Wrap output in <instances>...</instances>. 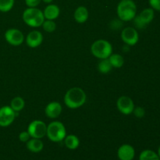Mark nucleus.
<instances>
[{
    "label": "nucleus",
    "instance_id": "1",
    "mask_svg": "<svg viewBox=\"0 0 160 160\" xmlns=\"http://www.w3.org/2000/svg\"><path fill=\"white\" fill-rule=\"evenodd\" d=\"M87 100V95L81 88L74 87L69 89L64 96V103L72 109H78L84 106Z\"/></svg>",
    "mask_w": 160,
    "mask_h": 160
},
{
    "label": "nucleus",
    "instance_id": "2",
    "mask_svg": "<svg viewBox=\"0 0 160 160\" xmlns=\"http://www.w3.org/2000/svg\"><path fill=\"white\" fill-rule=\"evenodd\" d=\"M117 16L122 21H131L137 15V6L133 0H121L117 9Z\"/></svg>",
    "mask_w": 160,
    "mask_h": 160
},
{
    "label": "nucleus",
    "instance_id": "3",
    "mask_svg": "<svg viewBox=\"0 0 160 160\" xmlns=\"http://www.w3.org/2000/svg\"><path fill=\"white\" fill-rule=\"evenodd\" d=\"M23 22L31 28H39L42 27L45 21L43 12L37 7L29 8L25 9L22 16Z\"/></svg>",
    "mask_w": 160,
    "mask_h": 160
},
{
    "label": "nucleus",
    "instance_id": "4",
    "mask_svg": "<svg viewBox=\"0 0 160 160\" xmlns=\"http://www.w3.org/2000/svg\"><path fill=\"white\" fill-rule=\"evenodd\" d=\"M91 52L92 55L98 59H108L112 53V46L108 41L99 39L93 42L91 46Z\"/></svg>",
    "mask_w": 160,
    "mask_h": 160
},
{
    "label": "nucleus",
    "instance_id": "5",
    "mask_svg": "<svg viewBox=\"0 0 160 160\" xmlns=\"http://www.w3.org/2000/svg\"><path fill=\"white\" fill-rule=\"evenodd\" d=\"M46 136L51 142H60L67 136V131L63 123L59 121H53L47 126Z\"/></svg>",
    "mask_w": 160,
    "mask_h": 160
},
{
    "label": "nucleus",
    "instance_id": "6",
    "mask_svg": "<svg viewBox=\"0 0 160 160\" xmlns=\"http://www.w3.org/2000/svg\"><path fill=\"white\" fill-rule=\"evenodd\" d=\"M46 131L47 125L42 120H34L28 127V132L32 138H43L46 136Z\"/></svg>",
    "mask_w": 160,
    "mask_h": 160
},
{
    "label": "nucleus",
    "instance_id": "7",
    "mask_svg": "<svg viewBox=\"0 0 160 160\" xmlns=\"http://www.w3.org/2000/svg\"><path fill=\"white\" fill-rule=\"evenodd\" d=\"M155 17V11L152 8H146L143 9L138 15H136L134 18V25L138 28H145L149 24Z\"/></svg>",
    "mask_w": 160,
    "mask_h": 160
},
{
    "label": "nucleus",
    "instance_id": "8",
    "mask_svg": "<svg viewBox=\"0 0 160 160\" xmlns=\"http://www.w3.org/2000/svg\"><path fill=\"white\" fill-rule=\"evenodd\" d=\"M16 118V112L10 106H5L0 108V127L6 128L13 123Z\"/></svg>",
    "mask_w": 160,
    "mask_h": 160
},
{
    "label": "nucleus",
    "instance_id": "9",
    "mask_svg": "<svg viewBox=\"0 0 160 160\" xmlns=\"http://www.w3.org/2000/svg\"><path fill=\"white\" fill-rule=\"evenodd\" d=\"M5 39L9 45L19 46L23 44L24 41V35L20 30L17 28H10L5 33Z\"/></svg>",
    "mask_w": 160,
    "mask_h": 160
},
{
    "label": "nucleus",
    "instance_id": "10",
    "mask_svg": "<svg viewBox=\"0 0 160 160\" xmlns=\"http://www.w3.org/2000/svg\"><path fill=\"white\" fill-rule=\"evenodd\" d=\"M121 39L127 45L134 46L138 42L139 34L137 30L131 27L125 28L121 31Z\"/></svg>",
    "mask_w": 160,
    "mask_h": 160
},
{
    "label": "nucleus",
    "instance_id": "11",
    "mask_svg": "<svg viewBox=\"0 0 160 160\" xmlns=\"http://www.w3.org/2000/svg\"><path fill=\"white\" fill-rule=\"evenodd\" d=\"M117 106L118 110L123 115H130L133 113V111L135 107L133 100L130 97L125 95L120 96L117 99Z\"/></svg>",
    "mask_w": 160,
    "mask_h": 160
},
{
    "label": "nucleus",
    "instance_id": "12",
    "mask_svg": "<svg viewBox=\"0 0 160 160\" xmlns=\"http://www.w3.org/2000/svg\"><path fill=\"white\" fill-rule=\"evenodd\" d=\"M117 156L120 160H133L135 156V150L132 145L124 144L117 150Z\"/></svg>",
    "mask_w": 160,
    "mask_h": 160
},
{
    "label": "nucleus",
    "instance_id": "13",
    "mask_svg": "<svg viewBox=\"0 0 160 160\" xmlns=\"http://www.w3.org/2000/svg\"><path fill=\"white\" fill-rule=\"evenodd\" d=\"M43 42V35L39 31H32L27 35L26 43L30 48H37L40 46Z\"/></svg>",
    "mask_w": 160,
    "mask_h": 160
},
{
    "label": "nucleus",
    "instance_id": "14",
    "mask_svg": "<svg viewBox=\"0 0 160 160\" xmlns=\"http://www.w3.org/2000/svg\"><path fill=\"white\" fill-rule=\"evenodd\" d=\"M62 107L58 102H52L48 103L45 109V115L50 119H56L62 113Z\"/></svg>",
    "mask_w": 160,
    "mask_h": 160
},
{
    "label": "nucleus",
    "instance_id": "15",
    "mask_svg": "<svg viewBox=\"0 0 160 160\" xmlns=\"http://www.w3.org/2000/svg\"><path fill=\"white\" fill-rule=\"evenodd\" d=\"M59 13H60V9H59V6L55 4L48 5L43 11V14L45 20H56L59 17Z\"/></svg>",
    "mask_w": 160,
    "mask_h": 160
},
{
    "label": "nucleus",
    "instance_id": "16",
    "mask_svg": "<svg viewBox=\"0 0 160 160\" xmlns=\"http://www.w3.org/2000/svg\"><path fill=\"white\" fill-rule=\"evenodd\" d=\"M26 146L28 151L34 153H38L42 152V149L44 148V144L41 139L32 138H31V139H30L27 142Z\"/></svg>",
    "mask_w": 160,
    "mask_h": 160
},
{
    "label": "nucleus",
    "instance_id": "17",
    "mask_svg": "<svg viewBox=\"0 0 160 160\" xmlns=\"http://www.w3.org/2000/svg\"><path fill=\"white\" fill-rule=\"evenodd\" d=\"M88 10L85 6H79L75 10L73 17L76 22L79 23H84L88 19Z\"/></svg>",
    "mask_w": 160,
    "mask_h": 160
},
{
    "label": "nucleus",
    "instance_id": "18",
    "mask_svg": "<svg viewBox=\"0 0 160 160\" xmlns=\"http://www.w3.org/2000/svg\"><path fill=\"white\" fill-rule=\"evenodd\" d=\"M64 144L66 147L70 150H74L79 147L80 139L74 134H69L64 138Z\"/></svg>",
    "mask_w": 160,
    "mask_h": 160
},
{
    "label": "nucleus",
    "instance_id": "19",
    "mask_svg": "<svg viewBox=\"0 0 160 160\" xmlns=\"http://www.w3.org/2000/svg\"><path fill=\"white\" fill-rule=\"evenodd\" d=\"M25 106V101L22 97L17 96L14 97L10 102V107L15 111L16 112H20Z\"/></svg>",
    "mask_w": 160,
    "mask_h": 160
},
{
    "label": "nucleus",
    "instance_id": "20",
    "mask_svg": "<svg viewBox=\"0 0 160 160\" xmlns=\"http://www.w3.org/2000/svg\"><path fill=\"white\" fill-rule=\"evenodd\" d=\"M112 68H120L124 64V59L120 54H111L108 58Z\"/></svg>",
    "mask_w": 160,
    "mask_h": 160
},
{
    "label": "nucleus",
    "instance_id": "21",
    "mask_svg": "<svg viewBox=\"0 0 160 160\" xmlns=\"http://www.w3.org/2000/svg\"><path fill=\"white\" fill-rule=\"evenodd\" d=\"M139 160H160L159 156L154 151L150 149L144 150L139 156Z\"/></svg>",
    "mask_w": 160,
    "mask_h": 160
},
{
    "label": "nucleus",
    "instance_id": "22",
    "mask_svg": "<svg viewBox=\"0 0 160 160\" xmlns=\"http://www.w3.org/2000/svg\"><path fill=\"white\" fill-rule=\"evenodd\" d=\"M112 69V65H111L110 62H109V59H101L98 64V70L100 73H103V74H106V73H109L111 70Z\"/></svg>",
    "mask_w": 160,
    "mask_h": 160
},
{
    "label": "nucleus",
    "instance_id": "23",
    "mask_svg": "<svg viewBox=\"0 0 160 160\" xmlns=\"http://www.w3.org/2000/svg\"><path fill=\"white\" fill-rule=\"evenodd\" d=\"M15 0H0V11L7 12L12 9Z\"/></svg>",
    "mask_w": 160,
    "mask_h": 160
},
{
    "label": "nucleus",
    "instance_id": "24",
    "mask_svg": "<svg viewBox=\"0 0 160 160\" xmlns=\"http://www.w3.org/2000/svg\"><path fill=\"white\" fill-rule=\"evenodd\" d=\"M42 26L43 28L44 31L48 33L53 32L56 29V24L54 22V20H45V21L43 22Z\"/></svg>",
    "mask_w": 160,
    "mask_h": 160
},
{
    "label": "nucleus",
    "instance_id": "25",
    "mask_svg": "<svg viewBox=\"0 0 160 160\" xmlns=\"http://www.w3.org/2000/svg\"><path fill=\"white\" fill-rule=\"evenodd\" d=\"M133 113L134 114L137 118H143L145 115V110L144 108L141 107V106H137V107H134V111H133Z\"/></svg>",
    "mask_w": 160,
    "mask_h": 160
},
{
    "label": "nucleus",
    "instance_id": "26",
    "mask_svg": "<svg viewBox=\"0 0 160 160\" xmlns=\"http://www.w3.org/2000/svg\"><path fill=\"white\" fill-rule=\"evenodd\" d=\"M19 139L21 142H28V141L31 139V136H30L29 133L27 131H22L20 134H19Z\"/></svg>",
    "mask_w": 160,
    "mask_h": 160
},
{
    "label": "nucleus",
    "instance_id": "27",
    "mask_svg": "<svg viewBox=\"0 0 160 160\" xmlns=\"http://www.w3.org/2000/svg\"><path fill=\"white\" fill-rule=\"evenodd\" d=\"M150 6L154 10L160 11V0H148Z\"/></svg>",
    "mask_w": 160,
    "mask_h": 160
},
{
    "label": "nucleus",
    "instance_id": "28",
    "mask_svg": "<svg viewBox=\"0 0 160 160\" xmlns=\"http://www.w3.org/2000/svg\"><path fill=\"white\" fill-rule=\"evenodd\" d=\"M42 0H25V3L29 8L37 7L41 3Z\"/></svg>",
    "mask_w": 160,
    "mask_h": 160
},
{
    "label": "nucleus",
    "instance_id": "29",
    "mask_svg": "<svg viewBox=\"0 0 160 160\" xmlns=\"http://www.w3.org/2000/svg\"><path fill=\"white\" fill-rule=\"evenodd\" d=\"M42 1H43L45 3H47V4H50L53 0H42Z\"/></svg>",
    "mask_w": 160,
    "mask_h": 160
},
{
    "label": "nucleus",
    "instance_id": "30",
    "mask_svg": "<svg viewBox=\"0 0 160 160\" xmlns=\"http://www.w3.org/2000/svg\"><path fill=\"white\" fill-rule=\"evenodd\" d=\"M158 156H159V159H160V146L159 147V148H158Z\"/></svg>",
    "mask_w": 160,
    "mask_h": 160
}]
</instances>
